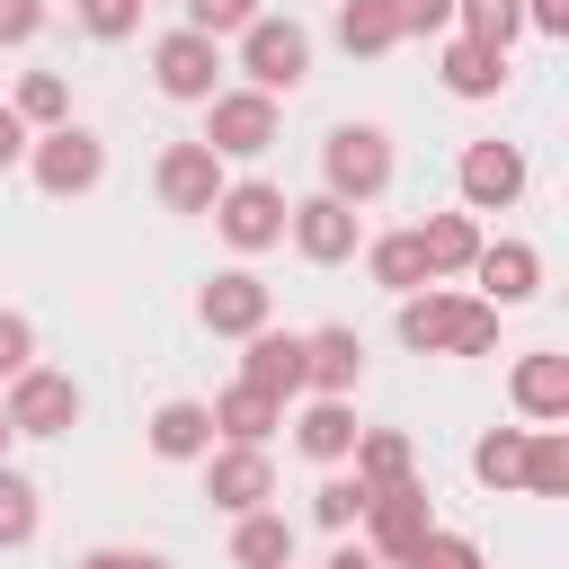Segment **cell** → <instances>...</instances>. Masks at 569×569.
<instances>
[{
    "label": "cell",
    "mask_w": 569,
    "mask_h": 569,
    "mask_svg": "<svg viewBox=\"0 0 569 569\" xmlns=\"http://www.w3.org/2000/svg\"><path fill=\"white\" fill-rule=\"evenodd\" d=\"M44 18H53L44 0H0V44H36V36H44Z\"/></svg>",
    "instance_id": "obj_39"
},
{
    "label": "cell",
    "mask_w": 569,
    "mask_h": 569,
    "mask_svg": "<svg viewBox=\"0 0 569 569\" xmlns=\"http://www.w3.org/2000/svg\"><path fill=\"white\" fill-rule=\"evenodd\" d=\"M320 196H338V204H373L382 187H391V133L382 124H338L329 142H320Z\"/></svg>",
    "instance_id": "obj_3"
},
{
    "label": "cell",
    "mask_w": 569,
    "mask_h": 569,
    "mask_svg": "<svg viewBox=\"0 0 569 569\" xmlns=\"http://www.w3.org/2000/svg\"><path fill=\"white\" fill-rule=\"evenodd\" d=\"M284 240H293L311 267H338V258H356V204H338V196H302V204L284 213Z\"/></svg>",
    "instance_id": "obj_14"
},
{
    "label": "cell",
    "mask_w": 569,
    "mask_h": 569,
    "mask_svg": "<svg viewBox=\"0 0 569 569\" xmlns=\"http://www.w3.org/2000/svg\"><path fill=\"white\" fill-rule=\"evenodd\" d=\"M249 18H258V0H187V27H196V36H213V44H222V36H240Z\"/></svg>",
    "instance_id": "obj_36"
},
{
    "label": "cell",
    "mask_w": 569,
    "mask_h": 569,
    "mask_svg": "<svg viewBox=\"0 0 569 569\" xmlns=\"http://www.w3.org/2000/svg\"><path fill=\"white\" fill-rule=\"evenodd\" d=\"M436 71H445V89H453V98H498V89H507V53H498V44H480V36H445Z\"/></svg>",
    "instance_id": "obj_20"
},
{
    "label": "cell",
    "mask_w": 569,
    "mask_h": 569,
    "mask_svg": "<svg viewBox=\"0 0 569 569\" xmlns=\"http://www.w3.org/2000/svg\"><path fill=\"white\" fill-rule=\"evenodd\" d=\"M365 276H373L382 293H418V284H436L418 231H382V240H365Z\"/></svg>",
    "instance_id": "obj_25"
},
{
    "label": "cell",
    "mask_w": 569,
    "mask_h": 569,
    "mask_svg": "<svg viewBox=\"0 0 569 569\" xmlns=\"http://www.w3.org/2000/svg\"><path fill=\"white\" fill-rule=\"evenodd\" d=\"M71 18H80L98 44H124V36L142 27V0H71Z\"/></svg>",
    "instance_id": "obj_34"
},
{
    "label": "cell",
    "mask_w": 569,
    "mask_h": 569,
    "mask_svg": "<svg viewBox=\"0 0 569 569\" xmlns=\"http://www.w3.org/2000/svg\"><path fill=\"white\" fill-rule=\"evenodd\" d=\"M36 365V320L27 311H0V382H18Z\"/></svg>",
    "instance_id": "obj_37"
},
{
    "label": "cell",
    "mask_w": 569,
    "mask_h": 569,
    "mask_svg": "<svg viewBox=\"0 0 569 569\" xmlns=\"http://www.w3.org/2000/svg\"><path fill=\"white\" fill-rule=\"evenodd\" d=\"M365 551L382 560V569H409L418 560V542L436 533V507H427V489L418 480H400V489H373V507H365Z\"/></svg>",
    "instance_id": "obj_8"
},
{
    "label": "cell",
    "mask_w": 569,
    "mask_h": 569,
    "mask_svg": "<svg viewBox=\"0 0 569 569\" xmlns=\"http://www.w3.org/2000/svg\"><path fill=\"white\" fill-rule=\"evenodd\" d=\"M391 27L400 36H445L453 27V0H391Z\"/></svg>",
    "instance_id": "obj_38"
},
{
    "label": "cell",
    "mask_w": 569,
    "mask_h": 569,
    "mask_svg": "<svg viewBox=\"0 0 569 569\" xmlns=\"http://www.w3.org/2000/svg\"><path fill=\"white\" fill-rule=\"evenodd\" d=\"M365 507H373V489H365L356 471H329V480L311 489V516H320L329 533H347V525H365Z\"/></svg>",
    "instance_id": "obj_32"
},
{
    "label": "cell",
    "mask_w": 569,
    "mask_h": 569,
    "mask_svg": "<svg viewBox=\"0 0 569 569\" xmlns=\"http://www.w3.org/2000/svg\"><path fill=\"white\" fill-rule=\"evenodd\" d=\"M507 400H516L533 427H560V418H569V356H560V347H533V356H516V373H507Z\"/></svg>",
    "instance_id": "obj_16"
},
{
    "label": "cell",
    "mask_w": 569,
    "mask_h": 569,
    "mask_svg": "<svg viewBox=\"0 0 569 569\" xmlns=\"http://www.w3.org/2000/svg\"><path fill=\"white\" fill-rule=\"evenodd\" d=\"M409 569H489V560H480V542H471V533H445V525H436V533L418 542V560H409Z\"/></svg>",
    "instance_id": "obj_35"
},
{
    "label": "cell",
    "mask_w": 569,
    "mask_h": 569,
    "mask_svg": "<svg viewBox=\"0 0 569 569\" xmlns=\"http://www.w3.org/2000/svg\"><path fill=\"white\" fill-rule=\"evenodd\" d=\"M0 418L9 436H71L80 427V382L53 365H27L18 382H0Z\"/></svg>",
    "instance_id": "obj_5"
},
{
    "label": "cell",
    "mask_w": 569,
    "mask_h": 569,
    "mask_svg": "<svg viewBox=\"0 0 569 569\" xmlns=\"http://www.w3.org/2000/svg\"><path fill=\"white\" fill-rule=\"evenodd\" d=\"M471 480L480 489H525V427H489L471 445Z\"/></svg>",
    "instance_id": "obj_28"
},
{
    "label": "cell",
    "mask_w": 569,
    "mask_h": 569,
    "mask_svg": "<svg viewBox=\"0 0 569 569\" xmlns=\"http://www.w3.org/2000/svg\"><path fill=\"white\" fill-rule=\"evenodd\" d=\"M240 382L267 391V400H293V391H302V338H293V329H258L249 356H240Z\"/></svg>",
    "instance_id": "obj_18"
},
{
    "label": "cell",
    "mask_w": 569,
    "mask_h": 569,
    "mask_svg": "<svg viewBox=\"0 0 569 569\" xmlns=\"http://www.w3.org/2000/svg\"><path fill=\"white\" fill-rule=\"evenodd\" d=\"M204 409H213V436H222V445H267V436L284 427V400H267V391H249V382L213 391Z\"/></svg>",
    "instance_id": "obj_21"
},
{
    "label": "cell",
    "mask_w": 569,
    "mask_h": 569,
    "mask_svg": "<svg viewBox=\"0 0 569 569\" xmlns=\"http://www.w3.org/2000/svg\"><path fill=\"white\" fill-rule=\"evenodd\" d=\"M276 133H284V116H276V98H258V89H213L204 98V151L213 160H258V151H276Z\"/></svg>",
    "instance_id": "obj_4"
},
{
    "label": "cell",
    "mask_w": 569,
    "mask_h": 569,
    "mask_svg": "<svg viewBox=\"0 0 569 569\" xmlns=\"http://www.w3.org/2000/svg\"><path fill=\"white\" fill-rule=\"evenodd\" d=\"M356 382H365V338H356V329H311V338H302V391L347 400Z\"/></svg>",
    "instance_id": "obj_17"
},
{
    "label": "cell",
    "mask_w": 569,
    "mask_h": 569,
    "mask_svg": "<svg viewBox=\"0 0 569 569\" xmlns=\"http://www.w3.org/2000/svg\"><path fill=\"white\" fill-rule=\"evenodd\" d=\"M231 569H293V525H284L276 507L240 516V525H231Z\"/></svg>",
    "instance_id": "obj_26"
},
{
    "label": "cell",
    "mask_w": 569,
    "mask_h": 569,
    "mask_svg": "<svg viewBox=\"0 0 569 569\" xmlns=\"http://www.w3.org/2000/svg\"><path fill=\"white\" fill-rule=\"evenodd\" d=\"M329 569H382V560H373L365 542H338V551H329Z\"/></svg>",
    "instance_id": "obj_43"
},
{
    "label": "cell",
    "mask_w": 569,
    "mask_h": 569,
    "mask_svg": "<svg viewBox=\"0 0 569 569\" xmlns=\"http://www.w3.org/2000/svg\"><path fill=\"white\" fill-rule=\"evenodd\" d=\"M525 27H542V36H569V0H525Z\"/></svg>",
    "instance_id": "obj_42"
},
{
    "label": "cell",
    "mask_w": 569,
    "mask_h": 569,
    "mask_svg": "<svg viewBox=\"0 0 569 569\" xmlns=\"http://www.w3.org/2000/svg\"><path fill=\"white\" fill-rule=\"evenodd\" d=\"M0 462H9V418H0Z\"/></svg>",
    "instance_id": "obj_44"
},
{
    "label": "cell",
    "mask_w": 569,
    "mask_h": 569,
    "mask_svg": "<svg viewBox=\"0 0 569 569\" xmlns=\"http://www.w3.org/2000/svg\"><path fill=\"white\" fill-rule=\"evenodd\" d=\"M9 116H18L27 133L71 124V80H62V71H27V80H18V98H9Z\"/></svg>",
    "instance_id": "obj_27"
},
{
    "label": "cell",
    "mask_w": 569,
    "mask_h": 569,
    "mask_svg": "<svg viewBox=\"0 0 569 569\" xmlns=\"http://www.w3.org/2000/svg\"><path fill=\"white\" fill-rule=\"evenodd\" d=\"M471 276H480V302H489V311L533 302V293H542V249H533V240H480Z\"/></svg>",
    "instance_id": "obj_15"
},
{
    "label": "cell",
    "mask_w": 569,
    "mask_h": 569,
    "mask_svg": "<svg viewBox=\"0 0 569 569\" xmlns=\"http://www.w3.org/2000/svg\"><path fill=\"white\" fill-rule=\"evenodd\" d=\"M356 480L365 489H400V480H418V453H409V436L400 427H356Z\"/></svg>",
    "instance_id": "obj_24"
},
{
    "label": "cell",
    "mask_w": 569,
    "mask_h": 569,
    "mask_svg": "<svg viewBox=\"0 0 569 569\" xmlns=\"http://www.w3.org/2000/svg\"><path fill=\"white\" fill-rule=\"evenodd\" d=\"M462 204L471 213H507L516 196H525V151L516 142H462Z\"/></svg>",
    "instance_id": "obj_12"
},
{
    "label": "cell",
    "mask_w": 569,
    "mask_h": 569,
    "mask_svg": "<svg viewBox=\"0 0 569 569\" xmlns=\"http://www.w3.org/2000/svg\"><path fill=\"white\" fill-rule=\"evenodd\" d=\"M240 71H249V89H258V98L302 89V80H311V27H302V18L258 9V18L240 27Z\"/></svg>",
    "instance_id": "obj_2"
},
{
    "label": "cell",
    "mask_w": 569,
    "mask_h": 569,
    "mask_svg": "<svg viewBox=\"0 0 569 569\" xmlns=\"http://www.w3.org/2000/svg\"><path fill=\"white\" fill-rule=\"evenodd\" d=\"M525 489L533 498H560L569 489V436L560 427H525Z\"/></svg>",
    "instance_id": "obj_30"
},
{
    "label": "cell",
    "mask_w": 569,
    "mask_h": 569,
    "mask_svg": "<svg viewBox=\"0 0 569 569\" xmlns=\"http://www.w3.org/2000/svg\"><path fill=\"white\" fill-rule=\"evenodd\" d=\"M400 347L409 356H489L498 347V311L480 293L418 284V293H400Z\"/></svg>",
    "instance_id": "obj_1"
},
{
    "label": "cell",
    "mask_w": 569,
    "mask_h": 569,
    "mask_svg": "<svg viewBox=\"0 0 569 569\" xmlns=\"http://www.w3.org/2000/svg\"><path fill=\"white\" fill-rule=\"evenodd\" d=\"M284 213H293V204H284V187H267V178H222V196H213V231H222L231 249H249V258L284 240Z\"/></svg>",
    "instance_id": "obj_7"
},
{
    "label": "cell",
    "mask_w": 569,
    "mask_h": 569,
    "mask_svg": "<svg viewBox=\"0 0 569 569\" xmlns=\"http://www.w3.org/2000/svg\"><path fill=\"white\" fill-rule=\"evenodd\" d=\"M151 80H160V98L204 107V98L222 89V44H213V36H196V27H169V36L151 44Z\"/></svg>",
    "instance_id": "obj_9"
},
{
    "label": "cell",
    "mask_w": 569,
    "mask_h": 569,
    "mask_svg": "<svg viewBox=\"0 0 569 569\" xmlns=\"http://www.w3.org/2000/svg\"><path fill=\"white\" fill-rule=\"evenodd\" d=\"M151 187H160L169 213H213V196H222V160H213L204 142H169L160 169H151Z\"/></svg>",
    "instance_id": "obj_13"
},
{
    "label": "cell",
    "mask_w": 569,
    "mask_h": 569,
    "mask_svg": "<svg viewBox=\"0 0 569 569\" xmlns=\"http://www.w3.org/2000/svg\"><path fill=\"white\" fill-rule=\"evenodd\" d=\"M204 498H213L222 516H258V507L276 498L267 445H213V453H204Z\"/></svg>",
    "instance_id": "obj_10"
},
{
    "label": "cell",
    "mask_w": 569,
    "mask_h": 569,
    "mask_svg": "<svg viewBox=\"0 0 569 569\" xmlns=\"http://www.w3.org/2000/svg\"><path fill=\"white\" fill-rule=\"evenodd\" d=\"M267 311H276V293H267L249 267H222V276L196 293V320H204L213 338H258V329H267Z\"/></svg>",
    "instance_id": "obj_11"
},
{
    "label": "cell",
    "mask_w": 569,
    "mask_h": 569,
    "mask_svg": "<svg viewBox=\"0 0 569 569\" xmlns=\"http://www.w3.org/2000/svg\"><path fill=\"white\" fill-rule=\"evenodd\" d=\"M293 445H302L311 462H329V471H338V462L356 453V400H311V409L293 418Z\"/></svg>",
    "instance_id": "obj_23"
},
{
    "label": "cell",
    "mask_w": 569,
    "mask_h": 569,
    "mask_svg": "<svg viewBox=\"0 0 569 569\" xmlns=\"http://www.w3.org/2000/svg\"><path fill=\"white\" fill-rule=\"evenodd\" d=\"M453 18H462V36H480V44H516V27H525V0H453Z\"/></svg>",
    "instance_id": "obj_33"
},
{
    "label": "cell",
    "mask_w": 569,
    "mask_h": 569,
    "mask_svg": "<svg viewBox=\"0 0 569 569\" xmlns=\"http://www.w3.org/2000/svg\"><path fill=\"white\" fill-rule=\"evenodd\" d=\"M418 249H427V276H436V284H445V276H471L480 222H471V213H427V222H418Z\"/></svg>",
    "instance_id": "obj_22"
},
{
    "label": "cell",
    "mask_w": 569,
    "mask_h": 569,
    "mask_svg": "<svg viewBox=\"0 0 569 569\" xmlns=\"http://www.w3.org/2000/svg\"><path fill=\"white\" fill-rule=\"evenodd\" d=\"M27 178H36L44 196H89V187L107 178V142H98L89 124H53V133L27 142Z\"/></svg>",
    "instance_id": "obj_6"
},
{
    "label": "cell",
    "mask_w": 569,
    "mask_h": 569,
    "mask_svg": "<svg viewBox=\"0 0 569 569\" xmlns=\"http://www.w3.org/2000/svg\"><path fill=\"white\" fill-rule=\"evenodd\" d=\"M27 142H36V133H27V124H18V116H9V107H0V178H9V169H18V160H27Z\"/></svg>",
    "instance_id": "obj_41"
},
{
    "label": "cell",
    "mask_w": 569,
    "mask_h": 569,
    "mask_svg": "<svg viewBox=\"0 0 569 569\" xmlns=\"http://www.w3.org/2000/svg\"><path fill=\"white\" fill-rule=\"evenodd\" d=\"M36 525H44V498H36V480L0 462V551H18V542H36Z\"/></svg>",
    "instance_id": "obj_31"
},
{
    "label": "cell",
    "mask_w": 569,
    "mask_h": 569,
    "mask_svg": "<svg viewBox=\"0 0 569 569\" xmlns=\"http://www.w3.org/2000/svg\"><path fill=\"white\" fill-rule=\"evenodd\" d=\"M142 436H151L160 462H204V453H213V409H204V400H160Z\"/></svg>",
    "instance_id": "obj_19"
},
{
    "label": "cell",
    "mask_w": 569,
    "mask_h": 569,
    "mask_svg": "<svg viewBox=\"0 0 569 569\" xmlns=\"http://www.w3.org/2000/svg\"><path fill=\"white\" fill-rule=\"evenodd\" d=\"M338 44H347V53H365V62H373V53H391V44H400L391 0H338Z\"/></svg>",
    "instance_id": "obj_29"
},
{
    "label": "cell",
    "mask_w": 569,
    "mask_h": 569,
    "mask_svg": "<svg viewBox=\"0 0 569 569\" xmlns=\"http://www.w3.org/2000/svg\"><path fill=\"white\" fill-rule=\"evenodd\" d=\"M80 569H169V560H160V551H116V542H107V551H80Z\"/></svg>",
    "instance_id": "obj_40"
}]
</instances>
